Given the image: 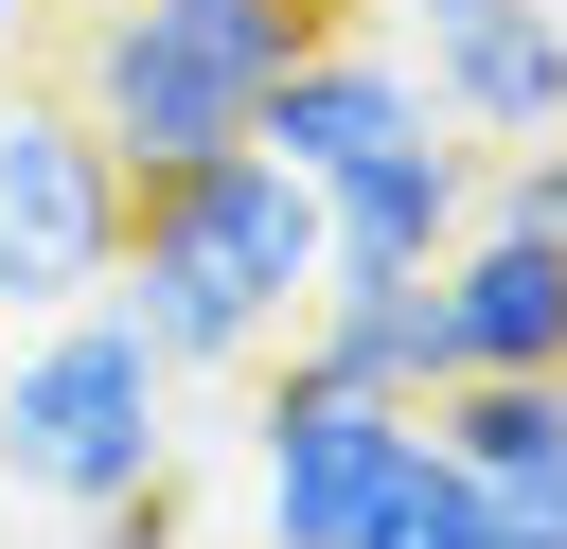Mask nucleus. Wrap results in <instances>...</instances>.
Segmentation results:
<instances>
[{
	"label": "nucleus",
	"instance_id": "1",
	"mask_svg": "<svg viewBox=\"0 0 567 549\" xmlns=\"http://www.w3.org/2000/svg\"><path fill=\"white\" fill-rule=\"evenodd\" d=\"M301 301H319V177H284L266 142L142 177V213H124V319L177 372H266Z\"/></svg>",
	"mask_w": 567,
	"mask_h": 549
},
{
	"label": "nucleus",
	"instance_id": "2",
	"mask_svg": "<svg viewBox=\"0 0 567 549\" xmlns=\"http://www.w3.org/2000/svg\"><path fill=\"white\" fill-rule=\"evenodd\" d=\"M319 35H337V0H89L53 89L89 106V142L124 177H177V159H230Z\"/></svg>",
	"mask_w": 567,
	"mask_h": 549
},
{
	"label": "nucleus",
	"instance_id": "3",
	"mask_svg": "<svg viewBox=\"0 0 567 549\" xmlns=\"http://www.w3.org/2000/svg\"><path fill=\"white\" fill-rule=\"evenodd\" d=\"M159 407H177V354L124 319V283L53 301L0 354V478L53 496V514H124V496H159V443H177Z\"/></svg>",
	"mask_w": 567,
	"mask_h": 549
},
{
	"label": "nucleus",
	"instance_id": "4",
	"mask_svg": "<svg viewBox=\"0 0 567 549\" xmlns=\"http://www.w3.org/2000/svg\"><path fill=\"white\" fill-rule=\"evenodd\" d=\"M124 213H142V177L89 142V106L0 71V319L106 301L124 283Z\"/></svg>",
	"mask_w": 567,
	"mask_h": 549
},
{
	"label": "nucleus",
	"instance_id": "5",
	"mask_svg": "<svg viewBox=\"0 0 567 549\" xmlns=\"http://www.w3.org/2000/svg\"><path fill=\"white\" fill-rule=\"evenodd\" d=\"M408 443H425V407H390V390H337V372L266 354V407H248V531H266V549H354Z\"/></svg>",
	"mask_w": 567,
	"mask_h": 549
},
{
	"label": "nucleus",
	"instance_id": "6",
	"mask_svg": "<svg viewBox=\"0 0 567 549\" xmlns=\"http://www.w3.org/2000/svg\"><path fill=\"white\" fill-rule=\"evenodd\" d=\"M461 230H478V159H461L443 124H408V142H372V159L319 177V283H408V266H443Z\"/></svg>",
	"mask_w": 567,
	"mask_h": 549
},
{
	"label": "nucleus",
	"instance_id": "7",
	"mask_svg": "<svg viewBox=\"0 0 567 549\" xmlns=\"http://www.w3.org/2000/svg\"><path fill=\"white\" fill-rule=\"evenodd\" d=\"M408 71H425L443 124L549 142V124H567V0H425V18H408Z\"/></svg>",
	"mask_w": 567,
	"mask_h": 549
},
{
	"label": "nucleus",
	"instance_id": "8",
	"mask_svg": "<svg viewBox=\"0 0 567 549\" xmlns=\"http://www.w3.org/2000/svg\"><path fill=\"white\" fill-rule=\"evenodd\" d=\"M425 301H443V390L461 372H567V248L549 230H461L443 266H425Z\"/></svg>",
	"mask_w": 567,
	"mask_h": 549
},
{
	"label": "nucleus",
	"instance_id": "9",
	"mask_svg": "<svg viewBox=\"0 0 567 549\" xmlns=\"http://www.w3.org/2000/svg\"><path fill=\"white\" fill-rule=\"evenodd\" d=\"M425 443L514 514V549H567V372H461L425 390Z\"/></svg>",
	"mask_w": 567,
	"mask_h": 549
},
{
	"label": "nucleus",
	"instance_id": "10",
	"mask_svg": "<svg viewBox=\"0 0 567 549\" xmlns=\"http://www.w3.org/2000/svg\"><path fill=\"white\" fill-rule=\"evenodd\" d=\"M408 124H443V106H425V71H408L390 35H319V53L266 89V124H248V142H266L284 177H337V159H372V142H408Z\"/></svg>",
	"mask_w": 567,
	"mask_h": 549
},
{
	"label": "nucleus",
	"instance_id": "11",
	"mask_svg": "<svg viewBox=\"0 0 567 549\" xmlns=\"http://www.w3.org/2000/svg\"><path fill=\"white\" fill-rule=\"evenodd\" d=\"M284 354H301V372H337V390L425 407V390H443V301H425V266H408V283H319V301L284 319Z\"/></svg>",
	"mask_w": 567,
	"mask_h": 549
},
{
	"label": "nucleus",
	"instance_id": "12",
	"mask_svg": "<svg viewBox=\"0 0 567 549\" xmlns=\"http://www.w3.org/2000/svg\"><path fill=\"white\" fill-rule=\"evenodd\" d=\"M354 549H514V514H496V496H478V478H461V460H443V443H408V460H390V496H372V531H354Z\"/></svg>",
	"mask_w": 567,
	"mask_h": 549
},
{
	"label": "nucleus",
	"instance_id": "13",
	"mask_svg": "<svg viewBox=\"0 0 567 549\" xmlns=\"http://www.w3.org/2000/svg\"><path fill=\"white\" fill-rule=\"evenodd\" d=\"M478 213H496V230H549V248H567V124H549V142H514V159L478 177Z\"/></svg>",
	"mask_w": 567,
	"mask_h": 549
}]
</instances>
